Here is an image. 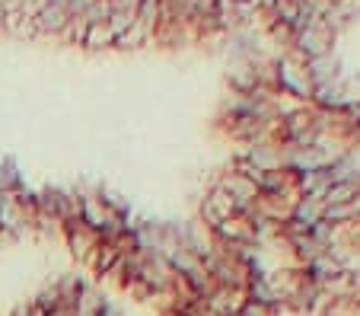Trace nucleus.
I'll list each match as a JSON object with an SVG mask.
<instances>
[{
  "instance_id": "obj_1",
  "label": "nucleus",
  "mask_w": 360,
  "mask_h": 316,
  "mask_svg": "<svg viewBox=\"0 0 360 316\" xmlns=\"http://www.w3.org/2000/svg\"><path fill=\"white\" fill-rule=\"evenodd\" d=\"M335 42H338V35H335L322 20L306 23L303 29H297V39H293V51H290L287 58H293V61L306 64V61H313V58L332 55V51H335Z\"/></svg>"
},
{
  "instance_id": "obj_2",
  "label": "nucleus",
  "mask_w": 360,
  "mask_h": 316,
  "mask_svg": "<svg viewBox=\"0 0 360 316\" xmlns=\"http://www.w3.org/2000/svg\"><path fill=\"white\" fill-rule=\"evenodd\" d=\"M157 26H160V4L157 0H141V10H137L134 26L128 29V35H122V39L115 42V49L134 51V49H143V45H153Z\"/></svg>"
},
{
  "instance_id": "obj_3",
  "label": "nucleus",
  "mask_w": 360,
  "mask_h": 316,
  "mask_svg": "<svg viewBox=\"0 0 360 316\" xmlns=\"http://www.w3.org/2000/svg\"><path fill=\"white\" fill-rule=\"evenodd\" d=\"M233 214H239L236 211V201H233L230 195L217 186V182H211V189L204 192L201 205H198V220H201L207 230H214L217 224H224L226 217H233Z\"/></svg>"
},
{
  "instance_id": "obj_4",
  "label": "nucleus",
  "mask_w": 360,
  "mask_h": 316,
  "mask_svg": "<svg viewBox=\"0 0 360 316\" xmlns=\"http://www.w3.org/2000/svg\"><path fill=\"white\" fill-rule=\"evenodd\" d=\"M214 182H217V186L224 189V192L230 195L233 201H236V211H239V214L249 211V208L255 205V198H259V189H255V182H252L245 172L233 170V166H226V170L220 172Z\"/></svg>"
},
{
  "instance_id": "obj_5",
  "label": "nucleus",
  "mask_w": 360,
  "mask_h": 316,
  "mask_svg": "<svg viewBox=\"0 0 360 316\" xmlns=\"http://www.w3.org/2000/svg\"><path fill=\"white\" fill-rule=\"evenodd\" d=\"M68 20H70L68 4L64 0H48L32 20V39H61Z\"/></svg>"
},
{
  "instance_id": "obj_6",
  "label": "nucleus",
  "mask_w": 360,
  "mask_h": 316,
  "mask_svg": "<svg viewBox=\"0 0 360 316\" xmlns=\"http://www.w3.org/2000/svg\"><path fill=\"white\" fill-rule=\"evenodd\" d=\"M211 234L220 246H259V234H255V227H252V220L245 217V214L226 217L224 224H217V227L211 230Z\"/></svg>"
},
{
  "instance_id": "obj_7",
  "label": "nucleus",
  "mask_w": 360,
  "mask_h": 316,
  "mask_svg": "<svg viewBox=\"0 0 360 316\" xmlns=\"http://www.w3.org/2000/svg\"><path fill=\"white\" fill-rule=\"evenodd\" d=\"M61 234H64V240H68V249L77 262H89V255H93L102 243V236L96 234L93 227H86L83 220H68L61 227Z\"/></svg>"
},
{
  "instance_id": "obj_8",
  "label": "nucleus",
  "mask_w": 360,
  "mask_h": 316,
  "mask_svg": "<svg viewBox=\"0 0 360 316\" xmlns=\"http://www.w3.org/2000/svg\"><path fill=\"white\" fill-rule=\"evenodd\" d=\"M303 70H306V77H309V83H313V89H316V87H326V83L338 80L341 77V61H338V55L332 51V55H322V58L306 61Z\"/></svg>"
},
{
  "instance_id": "obj_9",
  "label": "nucleus",
  "mask_w": 360,
  "mask_h": 316,
  "mask_svg": "<svg viewBox=\"0 0 360 316\" xmlns=\"http://www.w3.org/2000/svg\"><path fill=\"white\" fill-rule=\"evenodd\" d=\"M137 10H141V0H112L109 29H112V35H115V42L122 39V35H128V29L134 26Z\"/></svg>"
},
{
  "instance_id": "obj_10",
  "label": "nucleus",
  "mask_w": 360,
  "mask_h": 316,
  "mask_svg": "<svg viewBox=\"0 0 360 316\" xmlns=\"http://www.w3.org/2000/svg\"><path fill=\"white\" fill-rule=\"evenodd\" d=\"M105 303H109V297L102 294L96 284L83 282L80 291H77V297H74V303H70V310H74V316H99Z\"/></svg>"
},
{
  "instance_id": "obj_11",
  "label": "nucleus",
  "mask_w": 360,
  "mask_h": 316,
  "mask_svg": "<svg viewBox=\"0 0 360 316\" xmlns=\"http://www.w3.org/2000/svg\"><path fill=\"white\" fill-rule=\"evenodd\" d=\"M118 259H122V255H118V249L112 246V243H99V249H96V253L89 255L86 265L93 268V272H96L99 278H109V272L118 265Z\"/></svg>"
},
{
  "instance_id": "obj_12",
  "label": "nucleus",
  "mask_w": 360,
  "mask_h": 316,
  "mask_svg": "<svg viewBox=\"0 0 360 316\" xmlns=\"http://www.w3.org/2000/svg\"><path fill=\"white\" fill-rule=\"evenodd\" d=\"M83 49H89V51L115 49V35H112L109 23H96V26H89V29H86V42H83Z\"/></svg>"
},
{
  "instance_id": "obj_13",
  "label": "nucleus",
  "mask_w": 360,
  "mask_h": 316,
  "mask_svg": "<svg viewBox=\"0 0 360 316\" xmlns=\"http://www.w3.org/2000/svg\"><path fill=\"white\" fill-rule=\"evenodd\" d=\"M22 189V176L16 170L13 160H0V192L4 195H16Z\"/></svg>"
},
{
  "instance_id": "obj_14",
  "label": "nucleus",
  "mask_w": 360,
  "mask_h": 316,
  "mask_svg": "<svg viewBox=\"0 0 360 316\" xmlns=\"http://www.w3.org/2000/svg\"><path fill=\"white\" fill-rule=\"evenodd\" d=\"M86 29H89V23L83 20V16H70L68 26H64V32H61V42L83 49V42H86Z\"/></svg>"
},
{
  "instance_id": "obj_15",
  "label": "nucleus",
  "mask_w": 360,
  "mask_h": 316,
  "mask_svg": "<svg viewBox=\"0 0 360 316\" xmlns=\"http://www.w3.org/2000/svg\"><path fill=\"white\" fill-rule=\"evenodd\" d=\"M109 10H112V0H93L89 10L83 13V20H86L89 26H96V23H109Z\"/></svg>"
}]
</instances>
